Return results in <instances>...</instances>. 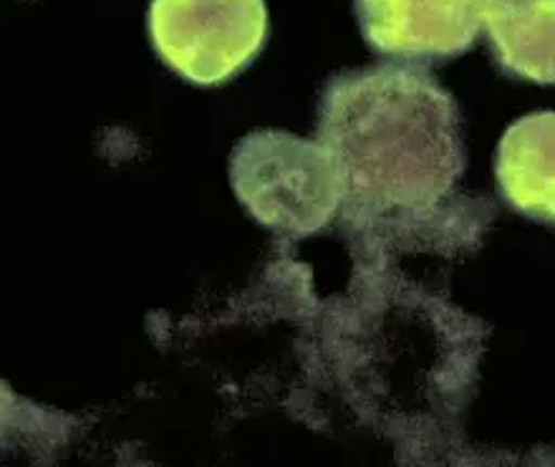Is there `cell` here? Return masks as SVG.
Wrapping results in <instances>:
<instances>
[{"instance_id": "277c9868", "label": "cell", "mask_w": 555, "mask_h": 467, "mask_svg": "<svg viewBox=\"0 0 555 467\" xmlns=\"http://www.w3.org/2000/svg\"><path fill=\"white\" fill-rule=\"evenodd\" d=\"M361 34L387 59L427 64L473 49L485 0H353Z\"/></svg>"}, {"instance_id": "3957f363", "label": "cell", "mask_w": 555, "mask_h": 467, "mask_svg": "<svg viewBox=\"0 0 555 467\" xmlns=\"http://www.w3.org/2000/svg\"><path fill=\"white\" fill-rule=\"evenodd\" d=\"M150 36L175 74L197 87H218L263 51L266 0H152Z\"/></svg>"}, {"instance_id": "5b68a950", "label": "cell", "mask_w": 555, "mask_h": 467, "mask_svg": "<svg viewBox=\"0 0 555 467\" xmlns=\"http://www.w3.org/2000/svg\"><path fill=\"white\" fill-rule=\"evenodd\" d=\"M500 193L526 218L555 223V112L515 121L495 155Z\"/></svg>"}, {"instance_id": "8992f818", "label": "cell", "mask_w": 555, "mask_h": 467, "mask_svg": "<svg viewBox=\"0 0 555 467\" xmlns=\"http://www.w3.org/2000/svg\"><path fill=\"white\" fill-rule=\"evenodd\" d=\"M482 26L507 76L555 83V0H485Z\"/></svg>"}, {"instance_id": "7a4b0ae2", "label": "cell", "mask_w": 555, "mask_h": 467, "mask_svg": "<svg viewBox=\"0 0 555 467\" xmlns=\"http://www.w3.org/2000/svg\"><path fill=\"white\" fill-rule=\"evenodd\" d=\"M230 178L250 216L285 235L321 231L344 205L328 150L285 132H256L237 142Z\"/></svg>"}, {"instance_id": "6da1fadb", "label": "cell", "mask_w": 555, "mask_h": 467, "mask_svg": "<svg viewBox=\"0 0 555 467\" xmlns=\"http://www.w3.org/2000/svg\"><path fill=\"white\" fill-rule=\"evenodd\" d=\"M319 142L344 203L372 223L439 218L467 163L457 102L410 61L336 74L321 96Z\"/></svg>"}]
</instances>
